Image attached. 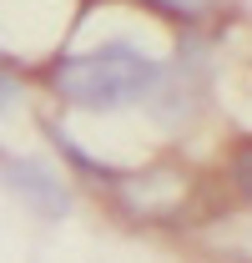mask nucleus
I'll list each match as a JSON object with an SVG mask.
<instances>
[{"mask_svg":"<svg viewBox=\"0 0 252 263\" xmlns=\"http://www.w3.org/2000/svg\"><path fill=\"white\" fill-rule=\"evenodd\" d=\"M232 187H237V197L252 202V137L232 152Z\"/></svg>","mask_w":252,"mask_h":263,"instance_id":"obj_4","label":"nucleus"},{"mask_svg":"<svg viewBox=\"0 0 252 263\" xmlns=\"http://www.w3.org/2000/svg\"><path fill=\"white\" fill-rule=\"evenodd\" d=\"M15 101H20V81L0 71V111H5V106H15Z\"/></svg>","mask_w":252,"mask_h":263,"instance_id":"obj_5","label":"nucleus"},{"mask_svg":"<svg viewBox=\"0 0 252 263\" xmlns=\"http://www.w3.org/2000/svg\"><path fill=\"white\" fill-rule=\"evenodd\" d=\"M0 182L15 197H26L35 213H46V218H61L71 208V187L61 182V172L46 157H0Z\"/></svg>","mask_w":252,"mask_h":263,"instance_id":"obj_2","label":"nucleus"},{"mask_svg":"<svg viewBox=\"0 0 252 263\" xmlns=\"http://www.w3.org/2000/svg\"><path fill=\"white\" fill-rule=\"evenodd\" d=\"M61 101L71 106H86V111H116V106H136V101L157 97L166 86V66L157 56H141L136 46L126 41H106L86 56H71L56 66V81H51Z\"/></svg>","mask_w":252,"mask_h":263,"instance_id":"obj_1","label":"nucleus"},{"mask_svg":"<svg viewBox=\"0 0 252 263\" xmlns=\"http://www.w3.org/2000/svg\"><path fill=\"white\" fill-rule=\"evenodd\" d=\"M141 5H152L157 15H172V21H187V26L217 10V0H141Z\"/></svg>","mask_w":252,"mask_h":263,"instance_id":"obj_3","label":"nucleus"}]
</instances>
